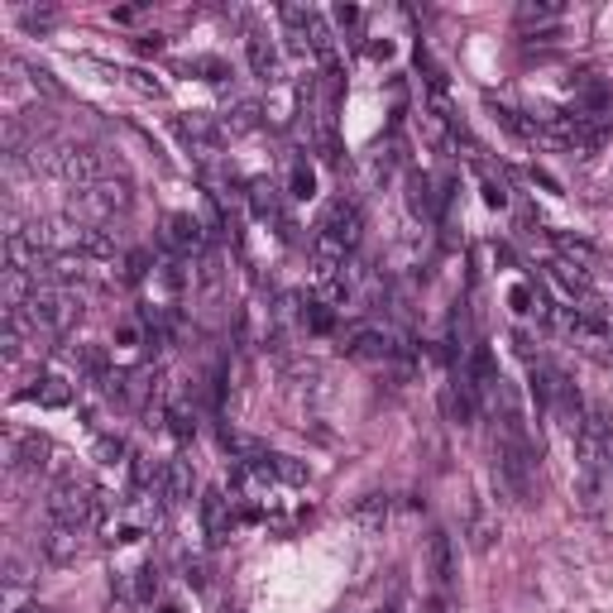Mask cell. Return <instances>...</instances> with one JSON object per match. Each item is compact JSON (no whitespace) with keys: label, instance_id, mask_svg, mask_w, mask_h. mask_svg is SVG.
Listing matches in <instances>:
<instances>
[{"label":"cell","instance_id":"cell-1","mask_svg":"<svg viewBox=\"0 0 613 613\" xmlns=\"http://www.w3.org/2000/svg\"><path fill=\"white\" fill-rule=\"evenodd\" d=\"M48 518L63 522V527H87V522H101L106 518V494H96L91 484L82 479H63L48 498Z\"/></svg>","mask_w":613,"mask_h":613},{"label":"cell","instance_id":"cell-2","mask_svg":"<svg viewBox=\"0 0 613 613\" xmlns=\"http://www.w3.org/2000/svg\"><path fill=\"white\" fill-rule=\"evenodd\" d=\"M44 168L67 177V183H101V153H96L91 144H58V149H44Z\"/></svg>","mask_w":613,"mask_h":613},{"label":"cell","instance_id":"cell-3","mask_svg":"<svg viewBox=\"0 0 613 613\" xmlns=\"http://www.w3.org/2000/svg\"><path fill=\"white\" fill-rule=\"evenodd\" d=\"M73 206H77L87 220H106V216H116V212H125V206H130V183H110V177H101V183L82 187Z\"/></svg>","mask_w":613,"mask_h":613},{"label":"cell","instance_id":"cell-4","mask_svg":"<svg viewBox=\"0 0 613 613\" xmlns=\"http://www.w3.org/2000/svg\"><path fill=\"white\" fill-rule=\"evenodd\" d=\"M24 316H30L34 331H63L77 316V302L67 298V292H58V288H39L34 302L24 306Z\"/></svg>","mask_w":613,"mask_h":613},{"label":"cell","instance_id":"cell-5","mask_svg":"<svg viewBox=\"0 0 613 613\" xmlns=\"http://www.w3.org/2000/svg\"><path fill=\"white\" fill-rule=\"evenodd\" d=\"M316 240H326V245H336L341 255H350V249L359 245V206L331 202L326 216H322V226H316Z\"/></svg>","mask_w":613,"mask_h":613},{"label":"cell","instance_id":"cell-6","mask_svg":"<svg viewBox=\"0 0 613 613\" xmlns=\"http://www.w3.org/2000/svg\"><path fill=\"white\" fill-rule=\"evenodd\" d=\"M48 455L53 445L44 436H24V431H5V460L15 475H39V470H48Z\"/></svg>","mask_w":613,"mask_h":613},{"label":"cell","instance_id":"cell-7","mask_svg":"<svg viewBox=\"0 0 613 613\" xmlns=\"http://www.w3.org/2000/svg\"><path fill=\"white\" fill-rule=\"evenodd\" d=\"M202 522H206V537H212V547L230 537V498L226 489H206L202 494Z\"/></svg>","mask_w":613,"mask_h":613},{"label":"cell","instance_id":"cell-8","mask_svg":"<svg viewBox=\"0 0 613 613\" xmlns=\"http://www.w3.org/2000/svg\"><path fill=\"white\" fill-rule=\"evenodd\" d=\"M427 566H431V580H436L441 590H451V584H455V547H451V537H445V532H431Z\"/></svg>","mask_w":613,"mask_h":613},{"label":"cell","instance_id":"cell-9","mask_svg":"<svg viewBox=\"0 0 613 613\" xmlns=\"http://www.w3.org/2000/svg\"><path fill=\"white\" fill-rule=\"evenodd\" d=\"M163 245L177 249V255L202 249V220L197 216H168V220H163Z\"/></svg>","mask_w":613,"mask_h":613},{"label":"cell","instance_id":"cell-10","mask_svg":"<svg viewBox=\"0 0 613 613\" xmlns=\"http://www.w3.org/2000/svg\"><path fill=\"white\" fill-rule=\"evenodd\" d=\"M39 547H44V556H48L53 566L73 561V556L82 551V527H63V522H53L48 532H44V541H39Z\"/></svg>","mask_w":613,"mask_h":613},{"label":"cell","instance_id":"cell-11","mask_svg":"<svg viewBox=\"0 0 613 613\" xmlns=\"http://www.w3.org/2000/svg\"><path fill=\"white\" fill-rule=\"evenodd\" d=\"M345 355H355V359H388V355H393V341H388V331L365 326V331H350V336H345Z\"/></svg>","mask_w":613,"mask_h":613},{"label":"cell","instance_id":"cell-12","mask_svg":"<svg viewBox=\"0 0 613 613\" xmlns=\"http://www.w3.org/2000/svg\"><path fill=\"white\" fill-rule=\"evenodd\" d=\"M153 494H159L163 504H183V498L192 494V475H187V465H177V460H168V465H159Z\"/></svg>","mask_w":613,"mask_h":613},{"label":"cell","instance_id":"cell-13","mask_svg":"<svg viewBox=\"0 0 613 613\" xmlns=\"http://www.w3.org/2000/svg\"><path fill=\"white\" fill-rule=\"evenodd\" d=\"M388 518H393V498H388V494H365V498L350 508V522L365 527V532H379Z\"/></svg>","mask_w":613,"mask_h":613},{"label":"cell","instance_id":"cell-14","mask_svg":"<svg viewBox=\"0 0 613 613\" xmlns=\"http://www.w3.org/2000/svg\"><path fill=\"white\" fill-rule=\"evenodd\" d=\"M30 398L44 402V408H67V402H73V388H67V379H58V374H48V379H39V388Z\"/></svg>","mask_w":613,"mask_h":613},{"label":"cell","instance_id":"cell-15","mask_svg":"<svg viewBox=\"0 0 613 613\" xmlns=\"http://www.w3.org/2000/svg\"><path fill=\"white\" fill-rule=\"evenodd\" d=\"M116 249H120V240H116L110 230L87 226V235H82V255H87L91 263H96V259H116Z\"/></svg>","mask_w":613,"mask_h":613},{"label":"cell","instance_id":"cell-16","mask_svg":"<svg viewBox=\"0 0 613 613\" xmlns=\"http://www.w3.org/2000/svg\"><path fill=\"white\" fill-rule=\"evenodd\" d=\"M269 470H273L278 484H292V489L306 484V465H302V460H292V455H269Z\"/></svg>","mask_w":613,"mask_h":613},{"label":"cell","instance_id":"cell-17","mask_svg":"<svg viewBox=\"0 0 613 613\" xmlns=\"http://www.w3.org/2000/svg\"><path fill=\"white\" fill-rule=\"evenodd\" d=\"M249 67H255V77H278V58H273V48L263 44V39H249Z\"/></svg>","mask_w":613,"mask_h":613},{"label":"cell","instance_id":"cell-18","mask_svg":"<svg viewBox=\"0 0 613 613\" xmlns=\"http://www.w3.org/2000/svg\"><path fill=\"white\" fill-rule=\"evenodd\" d=\"M408 202H412L417 216H431V183H427V177H412V183H408Z\"/></svg>","mask_w":613,"mask_h":613},{"label":"cell","instance_id":"cell-19","mask_svg":"<svg viewBox=\"0 0 613 613\" xmlns=\"http://www.w3.org/2000/svg\"><path fill=\"white\" fill-rule=\"evenodd\" d=\"M561 15V5H551V0H537V5H518V20L532 24V20H556Z\"/></svg>","mask_w":613,"mask_h":613},{"label":"cell","instance_id":"cell-20","mask_svg":"<svg viewBox=\"0 0 613 613\" xmlns=\"http://www.w3.org/2000/svg\"><path fill=\"white\" fill-rule=\"evenodd\" d=\"M255 125H259V106L240 101V106H235V116H230V130H255Z\"/></svg>","mask_w":613,"mask_h":613},{"label":"cell","instance_id":"cell-21","mask_svg":"<svg viewBox=\"0 0 613 613\" xmlns=\"http://www.w3.org/2000/svg\"><path fill=\"white\" fill-rule=\"evenodd\" d=\"M96 455H101V465H116V460L125 455V441L120 436H101V441H96Z\"/></svg>","mask_w":613,"mask_h":613},{"label":"cell","instance_id":"cell-22","mask_svg":"<svg viewBox=\"0 0 613 613\" xmlns=\"http://www.w3.org/2000/svg\"><path fill=\"white\" fill-rule=\"evenodd\" d=\"M144 273H149V255H144V249H134V255L125 259V283H139Z\"/></svg>","mask_w":613,"mask_h":613},{"label":"cell","instance_id":"cell-23","mask_svg":"<svg viewBox=\"0 0 613 613\" xmlns=\"http://www.w3.org/2000/svg\"><path fill=\"white\" fill-rule=\"evenodd\" d=\"M312 187H316V177H312V168H292V197H312Z\"/></svg>","mask_w":613,"mask_h":613},{"label":"cell","instance_id":"cell-24","mask_svg":"<svg viewBox=\"0 0 613 613\" xmlns=\"http://www.w3.org/2000/svg\"><path fill=\"white\" fill-rule=\"evenodd\" d=\"M168 431H173V436H192V417L183 412V408H168Z\"/></svg>","mask_w":613,"mask_h":613},{"label":"cell","instance_id":"cell-25","mask_svg":"<svg viewBox=\"0 0 613 613\" xmlns=\"http://www.w3.org/2000/svg\"><path fill=\"white\" fill-rule=\"evenodd\" d=\"M153 594H159V570L144 566L139 570V599H153Z\"/></svg>","mask_w":613,"mask_h":613},{"label":"cell","instance_id":"cell-26","mask_svg":"<svg viewBox=\"0 0 613 613\" xmlns=\"http://www.w3.org/2000/svg\"><path fill=\"white\" fill-rule=\"evenodd\" d=\"M336 24H341V30H355V24H359V10H355V5H336Z\"/></svg>","mask_w":613,"mask_h":613},{"label":"cell","instance_id":"cell-27","mask_svg":"<svg viewBox=\"0 0 613 613\" xmlns=\"http://www.w3.org/2000/svg\"><path fill=\"white\" fill-rule=\"evenodd\" d=\"M513 306H518V312H532V288H513Z\"/></svg>","mask_w":613,"mask_h":613},{"label":"cell","instance_id":"cell-28","mask_svg":"<svg viewBox=\"0 0 613 613\" xmlns=\"http://www.w3.org/2000/svg\"><path fill=\"white\" fill-rule=\"evenodd\" d=\"M484 202H489V206H504L508 197H504V187H498V183H484Z\"/></svg>","mask_w":613,"mask_h":613},{"label":"cell","instance_id":"cell-29","mask_svg":"<svg viewBox=\"0 0 613 613\" xmlns=\"http://www.w3.org/2000/svg\"><path fill=\"white\" fill-rule=\"evenodd\" d=\"M159 48H163L159 34H144V39H139V53H159Z\"/></svg>","mask_w":613,"mask_h":613},{"label":"cell","instance_id":"cell-30","mask_svg":"<svg viewBox=\"0 0 613 613\" xmlns=\"http://www.w3.org/2000/svg\"><path fill=\"white\" fill-rule=\"evenodd\" d=\"M604 475L613 479V431H609V436H604Z\"/></svg>","mask_w":613,"mask_h":613},{"label":"cell","instance_id":"cell-31","mask_svg":"<svg viewBox=\"0 0 613 613\" xmlns=\"http://www.w3.org/2000/svg\"><path fill=\"white\" fill-rule=\"evenodd\" d=\"M10 613H48L44 604H20V609H10Z\"/></svg>","mask_w":613,"mask_h":613},{"label":"cell","instance_id":"cell-32","mask_svg":"<svg viewBox=\"0 0 613 613\" xmlns=\"http://www.w3.org/2000/svg\"><path fill=\"white\" fill-rule=\"evenodd\" d=\"M163 613H183V609H177V604H163Z\"/></svg>","mask_w":613,"mask_h":613}]
</instances>
